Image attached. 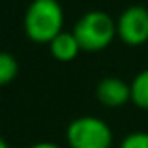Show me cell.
<instances>
[{
  "label": "cell",
  "mask_w": 148,
  "mask_h": 148,
  "mask_svg": "<svg viewBox=\"0 0 148 148\" xmlns=\"http://www.w3.org/2000/svg\"><path fill=\"white\" fill-rule=\"evenodd\" d=\"M19 73V62L11 53L0 51V86L13 83Z\"/></svg>",
  "instance_id": "cell-8"
},
{
  "label": "cell",
  "mask_w": 148,
  "mask_h": 148,
  "mask_svg": "<svg viewBox=\"0 0 148 148\" xmlns=\"http://www.w3.org/2000/svg\"><path fill=\"white\" fill-rule=\"evenodd\" d=\"M28 148H62V146L56 145V143H51V141H40V143H34V145H30Z\"/></svg>",
  "instance_id": "cell-10"
},
{
  "label": "cell",
  "mask_w": 148,
  "mask_h": 148,
  "mask_svg": "<svg viewBox=\"0 0 148 148\" xmlns=\"http://www.w3.org/2000/svg\"><path fill=\"white\" fill-rule=\"evenodd\" d=\"M114 135L99 116H79L66 127V143L69 148H111Z\"/></svg>",
  "instance_id": "cell-3"
},
{
  "label": "cell",
  "mask_w": 148,
  "mask_h": 148,
  "mask_svg": "<svg viewBox=\"0 0 148 148\" xmlns=\"http://www.w3.org/2000/svg\"><path fill=\"white\" fill-rule=\"evenodd\" d=\"M0 148H11L10 145H8V141L2 137V135H0Z\"/></svg>",
  "instance_id": "cell-11"
},
{
  "label": "cell",
  "mask_w": 148,
  "mask_h": 148,
  "mask_svg": "<svg viewBox=\"0 0 148 148\" xmlns=\"http://www.w3.org/2000/svg\"><path fill=\"white\" fill-rule=\"evenodd\" d=\"M71 32L79 41L81 51L101 53L116 38V19H112L107 11L92 10L81 15Z\"/></svg>",
  "instance_id": "cell-2"
},
{
  "label": "cell",
  "mask_w": 148,
  "mask_h": 148,
  "mask_svg": "<svg viewBox=\"0 0 148 148\" xmlns=\"http://www.w3.org/2000/svg\"><path fill=\"white\" fill-rule=\"evenodd\" d=\"M116 38L130 47H139L148 41V8L135 4L116 19Z\"/></svg>",
  "instance_id": "cell-4"
},
{
  "label": "cell",
  "mask_w": 148,
  "mask_h": 148,
  "mask_svg": "<svg viewBox=\"0 0 148 148\" xmlns=\"http://www.w3.org/2000/svg\"><path fill=\"white\" fill-rule=\"evenodd\" d=\"M49 53L58 62H71L81 53V45L77 41V38L73 36V32H64L62 30L56 38L51 40Z\"/></svg>",
  "instance_id": "cell-6"
},
{
  "label": "cell",
  "mask_w": 148,
  "mask_h": 148,
  "mask_svg": "<svg viewBox=\"0 0 148 148\" xmlns=\"http://www.w3.org/2000/svg\"><path fill=\"white\" fill-rule=\"evenodd\" d=\"M96 98L101 105L109 109L124 107L131 101L130 83L122 81L120 77H103L96 86Z\"/></svg>",
  "instance_id": "cell-5"
},
{
  "label": "cell",
  "mask_w": 148,
  "mask_h": 148,
  "mask_svg": "<svg viewBox=\"0 0 148 148\" xmlns=\"http://www.w3.org/2000/svg\"><path fill=\"white\" fill-rule=\"evenodd\" d=\"M131 103L141 111H148V68L139 71L130 83Z\"/></svg>",
  "instance_id": "cell-7"
},
{
  "label": "cell",
  "mask_w": 148,
  "mask_h": 148,
  "mask_svg": "<svg viewBox=\"0 0 148 148\" xmlns=\"http://www.w3.org/2000/svg\"><path fill=\"white\" fill-rule=\"evenodd\" d=\"M25 36L34 43H51L64 30V10L58 0H32L23 17Z\"/></svg>",
  "instance_id": "cell-1"
},
{
  "label": "cell",
  "mask_w": 148,
  "mask_h": 148,
  "mask_svg": "<svg viewBox=\"0 0 148 148\" xmlns=\"http://www.w3.org/2000/svg\"><path fill=\"white\" fill-rule=\"evenodd\" d=\"M120 148H148V131H131L120 143Z\"/></svg>",
  "instance_id": "cell-9"
}]
</instances>
